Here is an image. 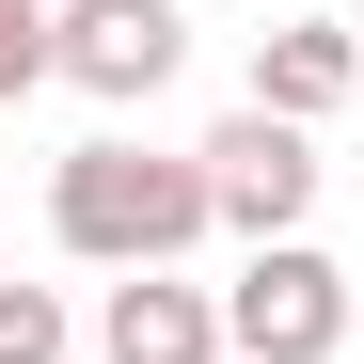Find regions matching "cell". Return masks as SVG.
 Wrapping results in <instances>:
<instances>
[{
    "instance_id": "ba28073f",
    "label": "cell",
    "mask_w": 364,
    "mask_h": 364,
    "mask_svg": "<svg viewBox=\"0 0 364 364\" xmlns=\"http://www.w3.org/2000/svg\"><path fill=\"white\" fill-rule=\"evenodd\" d=\"M0 16H64V0H0Z\"/></svg>"
},
{
    "instance_id": "6da1fadb",
    "label": "cell",
    "mask_w": 364,
    "mask_h": 364,
    "mask_svg": "<svg viewBox=\"0 0 364 364\" xmlns=\"http://www.w3.org/2000/svg\"><path fill=\"white\" fill-rule=\"evenodd\" d=\"M206 222H222L206 159H159V143H80V159H48V237H64L80 269H174Z\"/></svg>"
},
{
    "instance_id": "277c9868",
    "label": "cell",
    "mask_w": 364,
    "mask_h": 364,
    "mask_svg": "<svg viewBox=\"0 0 364 364\" xmlns=\"http://www.w3.org/2000/svg\"><path fill=\"white\" fill-rule=\"evenodd\" d=\"M48 64H64L80 95H159L174 64H191V16H174V0H64V32H48Z\"/></svg>"
},
{
    "instance_id": "7a4b0ae2",
    "label": "cell",
    "mask_w": 364,
    "mask_h": 364,
    "mask_svg": "<svg viewBox=\"0 0 364 364\" xmlns=\"http://www.w3.org/2000/svg\"><path fill=\"white\" fill-rule=\"evenodd\" d=\"M222 333H237V364H333L348 348V269L317 237H269V254L222 285Z\"/></svg>"
},
{
    "instance_id": "5b68a950",
    "label": "cell",
    "mask_w": 364,
    "mask_h": 364,
    "mask_svg": "<svg viewBox=\"0 0 364 364\" xmlns=\"http://www.w3.org/2000/svg\"><path fill=\"white\" fill-rule=\"evenodd\" d=\"M95 348H111V364H237L222 301L174 285V269H127V285H111V301H95Z\"/></svg>"
},
{
    "instance_id": "52a82bcc",
    "label": "cell",
    "mask_w": 364,
    "mask_h": 364,
    "mask_svg": "<svg viewBox=\"0 0 364 364\" xmlns=\"http://www.w3.org/2000/svg\"><path fill=\"white\" fill-rule=\"evenodd\" d=\"M64 348H80L64 301H48V285H0V364H64Z\"/></svg>"
},
{
    "instance_id": "8992f818",
    "label": "cell",
    "mask_w": 364,
    "mask_h": 364,
    "mask_svg": "<svg viewBox=\"0 0 364 364\" xmlns=\"http://www.w3.org/2000/svg\"><path fill=\"white\" fill-rule=\"evenodd\" d=\"M348 95H364V48H348L333 16H285V32H254V111L317 127V111H348Z\"/></svg>"
},
{
    "instance_id": "3957f363",
    "label": "cell",
    "mask_w": 364,
    "mask_h": 364,
    "mask_svg": "<svg viewBox=\"0 0 364 364\" xmlns=\"http://www.w3.org/2000/svg\"><path fill=\"white\" fill-rule=\"evenodd\" d=\"M191 159H206V191H222V222L254 237V254L301 237V206H317V127H285V111H222Z\"/></svg>"
}]
</instances>
